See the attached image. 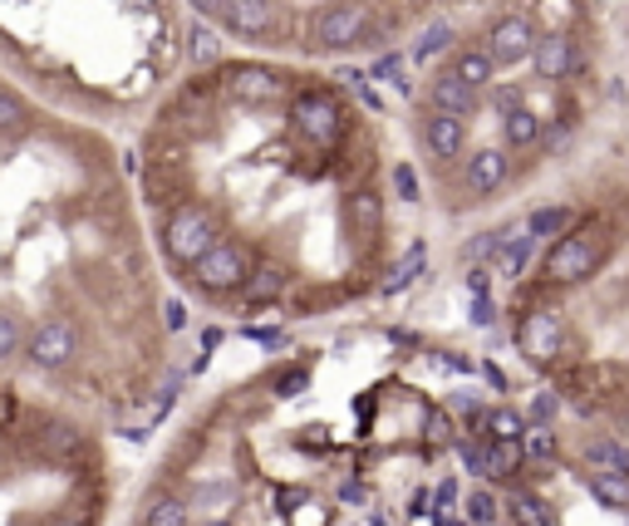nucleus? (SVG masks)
<instances>
[{
  "label": "nucleus",
  "instance_id": "obj_28",
  "mask_svg": "<svg viewBox=\"0 0 629 526\" xmlns=\"http://www.w3.org/2000/svg\"><path fill=\"white\" fill-rule=\"evenodd\" d=\"M452 45V25H428V31H423V40L413 45V64H428L432 55H442Z\"/></svg>",
  "mask_w": 629,
  "mask_h": 526
},
{
  "label": "nucleus",
  "instance_id": "obj_48",
  "mask_svg": "<svg viewBox=\"0 0 629 526\" xmlns=\"http://www.w3.org/2000/svg\"><path fill=\"white\" fill-rule=\"evenodd\" d=\"M482 379H487V384L497 388V394H507V374H501V369L491 364V359H487V364H482Z\"/></svg>",
  "mask_w": 629,
  "mask_h": 526
},
{
  "label": "nucleus",
  "instance_id": "obj_25",
  "mask_svg": "<svg viewBox=\"0 0 629 526\" xmlns=\"http://www.w3.org/2000/svg\"><path fill=\"white\" fill-rule=\"evenodd\" d=\"M39 447H45V457H55V463H69V457L84 447V438H79V428H69V423H45Z\"/></svg>",
  "mask_w": 629,
  "mask_h": 526
},
{
  "label": "nucleus",
  "instance_id": "obj_21",
  "mask_svg": "<svg viewBox=\"0 0 629 526\" xmlns=\"http://www.w3.org/2000/svg\"><path fill=\"white\" fill-rule=\"evenodd\" d=\"M521 433H526V418L517 408H487L482 414V438H491V443H521Z\"/></svg>",
  "mask_w": 629,
  "mask_h": 526
},
{
  "label": "nucleus",
  "instance_id": "obj_34",
  "mask_svg": "<svg viewBox=\"0 0 629 526\" xmlns=\"http://www.w3.org/2000/svg\"><path fill=\"white\" fill-rule=\"evenodd\" d=\"M20 335H25V325H20V315H10V310H0V359H10L20 349Z\"/></svg>",
  "mask_w": 629,
  "mask_h": 526
},
{
  "label": "nucleus",
  "instance_id": "obj_50",
  "mask_svg": "<svg viewBox=\"0 0 629 526\" xmlns=\"http://www.w3.org/2000/svg\"><path fill=\"white\" fill-rule=\"evenodd\" d=\"M305 502V487H285L281 492V512H290V506H300Z\"/></svg>",
  "mask_w": 629,
  "mask_h": 526
},
{
  "label": "nucleus",
  "instance_id": "obj_53",
  "mask_svg": "<svg viewBox=\"0 0 629 526\" xmlns=\"http://www.w3.org/2000/svg\"><path fill=\"white\" fill-rule=\"evenodd\" d=\"M340 497H344V502H359L364 487H359V482H344V492H340Z\"/></svg>",
  "mask_w": 629,
  "mask_h": 526
},
{
  "label": "nucleus",
  "instance_id": "obj_27",
  "mask_svg": "<svg viewBox=\"0 0 629 526\" xmlns=\"http://www.w3.org/2000/svg\"><path fill=\"white\" fill-rule=\"evenodd\" d=\"M521 453L536 457V463H556L560 443H556V433H550V428H526V433H521Z\"/></svg>",
  "mask_w": 629,
  "mask_h": 526
},
{
  "label": "nucleus",
  "instance_id": "obj_33",
  "mask_svg": "<svg viewBox=\"0 0 629 526\" xmlns=\"http://www.w3.org/2000/svg\"><path fill=\"white\" fill-rule=\"evenodd\" d=\"M15 129H25V99L0 89V133H15Z\"/></svg>",
  "mask_w": 629,
  "mask_h": 526
},
{
  "label": "nucleus",
  "instance_id": "obj_39",
  "mask_svg": "<svg viewBox=\"0 0 629 526\" xmlns=\"http://www.w3.org/2000/svg\"><path fill=\"white\" fill-rule=\"evenodd\" d=\"M556 394H536L531 398V428H550V418H556Z\"/></svg>",
  "mask_w": 629,
  "mask_h": 526
},
{
  "label": "nucleus",
  "instance_id": "obj_22",
  "mask_svg": "<svg viewBox=\"0 0 629 526\" xmlns=\"http://www.w3.org/2000/svg\"><path fill=\"white\" fill-rule=\"evenodd\" d=\"M452 80L458 84H467V89H482V84H491V74H497V64L487 60L482 50H462V55H452Z\"/></svg>",
  "mask_w": 629,
  "mask_h": 526
},
{
  "label": "nucleus",
  "instance_id": "obj_20",
  "mask_svg": "<svg viewBox=\"0 0 629 526\" xmlns=\"http://www.w3.org/2000/svg\"><path fill=\"white\" fill-rule=\"evenodd\" d=\"M138 526H187V497H173V492H153L143 502V516Z\"/></svg>",
  "mask_w": 629,
  "mask_h": 526
},
{
  "label": "nucleus",
  "instance_id": "obj_45",
  "mask_svg": "<svg viewBox=\"0 0 629 526\" xmlns=\"http://www.w3.org/2000/svg\"><path fill=\"white\" fill-rule=\"evenodd\" d=\"M163 325L167 330H187V306H182V300H163Z\"/></svg>",
  "mask_w": 629,
  "mask_h": 526
},
{
  "label": "nucleus",
  "instance_id": "obj_40",
  "mask_svg": "<svg viewBox=\"0 0 629 526\" xmlns=\"http://www.w3.org/2000/svg\"><path fill=\"white\" fill-rule=\"evenodd\" d=\"M393 192H399L403 202H418V178H413L408 163H399V168H393Z\"/></svg>",
  "mask_w": 629,
  "mask_h": 526
},
{
  "label": "nucleus",
  "instance_id": "obj_1",
  "mask_svg": "<svg viewBox=\"0 0 629 526\" xmlns=\"http://www.w3.org/2000/svg\"><path fill=\"white\" fill-rule=\"evenodd\" d=\"M605 256H609V231L600 227V222H590V227L556 237V247H550V256H546V280H556V286H580V280L595 276Z\"/></svg>",
  "mask_w": 629,
  "mask_h": 526
},
{
  "label": "nucleus",
  "instance_id": "obj_52",
  "mask_svg": "<svg viewBox=\"0 0 629 526\" xmlns=\"http://www.w3.org/2000/svg\"><path fill=\"white\" fill-rule=\"evenodd\" d=\"M423 512H428V492H418V497L408 502V516H423Z\"/></svg>",
  "mask_w": 629,
  "mask_h": 526
},
{
  "label": "nucleus",
  "instance_id": "obj_31",
  "mask_svg": "<svg viewBox=\"0 0 629 526\" xmlns=\"http://www.w3.org/2000/svg\"><path fill=\"white\" fill-rule=\"evenodd\" d=\"M511 506H517V516H521V522H531V526H556V512H550L541 497H517Z\"/></svg>",
  "mask_w": 629,
  "mask_h": 526
},
{
  "label": "nucleus",
  "instance_id": "obj_55",
  "mask_svg": "<svg viewBox=\"0 0 629 526\" xmlns=\"http://www.w3.org/2000/svg\"><path fill=\"white\" fill-rule=\"evenodd\" d=\"M369 526H383V516H379V512H373V516H369Z\"/></svg>",
  "mask_w": 629,
  "mask_h": 526
},
{
  "label": "nucleus",
  "instance_id": "obj_30",
  "mask_svg": "<svg viewBox=\"0 0 629 526\" xmlns=\"http://www.w3.org/2000/svg\"><path fill=\"white\" fill-rule=\"evenodd\" d=\"M187 40H192V60H197V64H216V55H222V45H216V35L206 31L202 21H197L192 31H187Z\"/></svg>",
  "mask_w": 629,
  "mask_h": 526
},
{
  "label": "nucleus",
  "instance_id": "obj_18",
  "mask_svg": "<svg viewBox=\"0 0 629 526\" xmlns=\"http://www.w3.org/2000/svg\"><path fill=\"white\" fill-rule=\"evenodd\" d=\"M585 463L595 467L600 477H619V482H629V447L615 443V438H595V443H585Z\"/></svg>",
  "mask_w": 629,
  "mask_h": 526
},
{
  "label": "nucleus",
  "instance_id": "obj_38",
  "mask_svg": "<svg viewBox=\"0 0 629 526\" xmlns=\"http://www.w3.org/2000/svg\"><path fill=\"white\" fill-rule=\"evenodd\" d=\"M501 237H507V231H482V237H472L467 256L472 261H491V256H497V247H501Z\"/></svg>",
  "mask_w": 629,
  "mask_h": 526
},
{
  "label": "nucleus",
  "instance_id": "obj_15",
  "mask_svg": "<svg viewBox=\"0 0 629 526\" xmlns=\"http://www.w3.org/2000/svg\"><path fill=\"white\" fill-rule=\"evenodd\" d=\"M290 280H295L290 266H281V261H256L241 296L251 300V306H271V300H281L285 290H290Z\"/></svg>",
  "mask_w": 629,
  "mask_h": 526
},
{
  "label": "nucleus",
  "instance_id": "obj_54",
  "mask_svg": "<svg viewBox=\"0 0 629 526\" xmlns=\"http://www.w3.org/2000/svg\"><path fill=\"white\" fill-rule=\"evenodd\" d=\"M206 526H232V522H226V516H206Z\"/></svg>",
  "mask_w": 629,
  "mask_h": 526
},
{
  "label": "nucleus",
  "instance_id": "obj_19",
  "mask_svg": "<svg viewBox=\"0 0 629 526\" xmlns=\"http://www.w3.org/2000/svg\"><path fill=\"white\" fill-rule=\"evenodd\" d=\"M531 247H536V241H531L526 231H507L501 247H497V256H491V271H497V276H521L526 261H531Z\"/></svg>",
  "mask_w": 629,
  "mask_h": 526
},
{
  "label": "nucleus",
  "instance_id": "obj_35",
  "mask_svg": "<svg viewBox=\"0 0 629 526\" xmlns=\"http://www.w3.org/2000/svg\"><path fill=\"white\" fill-rule=\"evenodd\" d=\"M467 522H472V526L497 522V497H491V492H472V497H467Z\"/></svg>",
  "mask_w": 629,
  "mask_h": 526
},
{
  "label": "nucleus",
  "instance_id": "obj_37",
  "mask_svg": "<svg viewBox=\"0 0 629 526\" xmlns=\"http://www.w3.org/2000/svg\"><path fill=\"white\" fill-rule=\"evenodd\" d=\"M232 497H236L232 482H216V487H212V482H197V487H192V502H202V506H216V502L226 506Z\"/></svg>",
  "mask_w": 629,
  "mask_h": 526
},
{
  "label": "nucleus",
  "instance_id": "obj_17",
  "mask_svg": "<svg viewBox=\"0 0 629 526\" xmlns=\"http://www.w3.org/2000/svg\"><path fill=\"white\" fill-rule=\"evenodd\" d=\"M521 443H491V438H482L477 443V477H487V482H501V477H511L521 467Z\"/></svg>",
  "mask_w": 629,
  "mask_h": 526
},
{
  "label": "nucleus",
  "instance_id": "obj_5",
  "mask_svg": "<svg viewBox=\"0 0 629 526\" xmlns=\"http://www.w3.org/2000/svg\"><path fill=\"white\" fill-rule=\"evenodd\" d=\"M566 345V320L556 306H531L517 325V349L526 355V364H550Z\"/></svg>",
  "mask_w": 629,
  "mask_h": 526
},
{
  "label": "nucleus",
  "instance_id": "obj_10",
  "mask_svg": "<svg viewBox=\"0 0 629 526\" xmlns=\"http://www.w3.org/2000/svg\"><path fill=\"white\" fill-rule=\"evenodd\" d=\"M428 104H432V113H448V119H462V123H467L472 113L482 109L477 89H467V84H458V80H452V74H438V80L428 84Z\"/></svg>",
  "mask_w": 629,
  "mask_h": 526
},
{
  "label": "nucleus",
  "instance_id": "obj_43",
  "mask_svg": "<svg viewBox=\"0 0 629 526\" xmlns=\"http://www.w3.org/2000/svg\"><path fill=\"white\" fill-rule=\"evenodd\" d=\"M49 526H94V516H88L84 506H64V512L49 516Z\"/></svg>",
  "mask_w": 629,
  "mask_h": 526
},
{
  "label": "nucleus",
  "instance_id": "obj_3",
  "mask_svg": "<svg viewBox=\"0 0 629 526\" xmlns=\"http://www.w3.org/2000/svg\"><path fill=\"white\" fill-rule=\"evenodd\" d=\"M246 276H251V256H246V247H236V241H216V247L192 266L197 290L212 300L246 290Z\"/></svg>",
  "mask_w": 629,
  "mask_h": 526
},
{
  "label": "nucleus",
  "instance_id": "obj_46",
  "mask_svg": "<svg viewBox=\"0 0 629 526\" xmlns=\"http://www.w3.org/2000/svg\"><path fill=\"white\" fill-rule=\"evenodd\" d=\"M491 320H497V306H491L487 296H472V325H482V330H487Z\"/></svg>",
  "mask_w": 629,
  "mask_h": 526
},
{
  "label": "nucleus",
  "instance_id": "obj_12",
  "mask_svg": "<svg viewBox=\"0 0 629 526\" xmlns=\"http://www.w3.org/2000/svg\"><path fill=\"white\" fill-rule=\"evenodd\" d=\"M232 94L241 104H275L285 94V80L261 64H241V70H232Z\"/></svg>",
  "mask_w": 629,
  "mask_h": 526
},
{
  "label": "nucleus",
  "instance_id": "obj_26",
  "mask_svg": "<svg viewBox=\"0 0 629 526\" xmlns=\"http://www.w3.org/2000/svg\"><path fill=\"white\" fill-rule=\"evenodd\" d=\"M423 261H428V247H423V241H413V247L403 251V261H399V266L389 271V280H383V296H399V290H408L413 280H418Z\"/></svg>",
  "mask_w": 629,
  "mask_h": 526
},
{
  "label": "nucleus",
  "instance_id": "obj_14",
  "mask_svg": "<svg viewBox=\"0 0 629 526\" xmlns=\"http://www.w3.org/2000/svg\"><path fill=\"white\" fill-rule=\"evenodd\" d=\"M423 143H428L432 158L452 163L462 148H467V123L448 119V113H428V119H423Z\"/></svg>",
  "mask_w": 629,
  "mask_h": 526
},
{
  "label": "nucleus",
  "instance_id": "obj_56",
  "mask_svg": "<svg viewBox=\"0 0 629 526\" xmlns=\"http://www.w3.org/2000/svg\"><path fill=\"white\" fill-rule=\"evenodd\" d=\"M138 5H153V0H138Z\"/></svg>",
  "mask_w": 629,
  "mask_h": 526
},
{
  "label": "nucleus",
  "instance_id": "obj_13",
  "mask_svg": "<svg viewBox=\"0 0 629 526\" xmlns=\"http://www.w3.org/2000/svg\"><path fill=\"white\" fill-rule=\"evenodd\" d=\"M531 70H536V80H566V74L575 70V40H570V35H546V40H536Z\"/></svg>",
  "mask_w": 629,
  "mask_h": 526
},
{
  "label": "nucleus",
  "instance_id": "obj_36",
  "mask_svg": "<svg viewBox=\"0 0 629 526\" xmlns=\"http://www.w3.org/2000/svg\"><path fill=\"white\" fill-rule=\"evenodd\" d=\"M373 80H383V84H393V89H403L408 94V84H403V60L399 55H383V60H373Z\"/></svg>",
  "mask_w": 629,
  "mask_h": 526
},
{
  "label": "nucleus",
  "instance_id": "obj_2",
  "mask_svg": "<svg viewBox=\"0 0 629 526\" xmlns=\"http://www.w3.org/2000/svg\"><path fill=\"white\" fill-rule=\"evenodd\" d=\"M216 217L206 207H197V202H182V207L167 212L163 222V251L173 266H197V261L206 256V251L216 247Z\"/></svg>",
  "mask_w": 629,
  "mask_h": 526
},
{
  "label": "nucleus",
  "instance_id": "obj_44",
  "mask_svg": "<svg viewBox=\"0 0 629 526\" xmlns=\"http://www.w3.org/2000/svg\"><path fill=\"white\" fill-rule=\"evenodd\" d=\"M432 506H438L432 516H448V506H458V477H452V482H442L438 492H432Z\"/></svg>",
  "mask_w": 629,
  "mask_h": 526
},
{
  "label": "nucleus",
  "instance_id": "obj_24",
  "mask_svg": "<svg viewBox=\"0 0 629 526\" xmlns=\"http://www.w3.org/2000/svg\"><path fill=\"white\" fill-rule=\"evenodd\" d=\"M501 133H507V143H511V148H536V143L546 139V123H541L531 109H517V113H507V123H501Z\"/></svg>",
  "mask_w": 629,
  "mask_h": 526
},
{
  "label": "nucleus",
  "instance_id": "obj_51",
  "mask_svg": "<svg viewBox=\"0 0 629 526\" xmlns=\"http://www.w3.org/2000/svg\"><path fill=\"white\" fill-rule=\"evenodd\" d=\"M192 11H197V15H222L226 0H192Z\"/></svg>",
  "mask_w": 629,
  "mask_h": 526
},
{
  "label": "nucleus",
  "instance_id": "obj_11",
  "mask_svg": "<svg viewBox=\"0 0 629 526\" xmlns=\"http://www.w3.org/2000/svg\"><path fill=\"white\" fill-rule=\"evenodd\" d=\"M222 21L232 25L236 35H246V40H261V35L275 31V5L271 0H226Z\"/></svg>",
  "mask_w": 629,
  "mask_h": 526
},
{
  "label": "nucleus",
  "instance_id": "obj_16",
  "mask_svg": "<svg viewBox=\"0 0 629 526\" xmlns=\"http://www.w3.org/2000/svg\"><path fill=\"white\" fill-rule=\"evenodd\" d=\"M344 227L354 231V237H373V231L383 227V198L373 188H354L349 198H344Z\"/></svg>",
  "mask_w": 629,
  "mask_h": 526
},
{
  "label": "nucleus",
  "instance_id": "obj_49",
  "mask_svg": "<svg viewBox=\"0 0 629 526\" xmlns=\"http://www.w3.org/2000/svg\"><path fill=\"white\" fill-rule=\"evenodd\" d=\"M570 139H575V129H570V123H560V129L550 133V153H560V148H566Z\"/></svg>",
  "mask_w": 629,
  "mask_h": 526
},
{
  "label": "nucleus",
  "instance_id": "obj_6",
  "mask_svg": "<svg viewBox=\"0 0 629 526\" xmlns=\"http://www.w3.org/2000/svg\"><path fill=\"white\" fill-rule=\"evenodd\" d=\"M290 123H295V133L300 139H310V143H334L344 133V109L330 99V94H295L290 99Z\"/></svg>",
  "mask_w": 629,
  "mask_h": 526
},
{
  "label": "nucleus",
  "instance_id": "obj_23",
  "mask_svg": "<svg viewBox=\"0 0 629 526\" xmlns=\"http://www.w3.org/2000/svg\"><path fill=\"white\" fill-rule=\"evenodd\" d=\"M521 231H526L531 241L566 237V231H570V207H566V202H560V207H536V212L526 217V227H521Z\"/></svg>",
  "mask_w": 629,
  "mask_h": 526
},
{
  "label": "nucleus",
  "instance_id": "obj_41",
  "mask_svg": "<svg viewBox=\"0 0 629 526\" xmlns=\"http://www.w3.org/2000/svg\"><path fill=\"white\" fill-rule=\"evenodd\" d=\"M305 384H310V369H290V374L275 384V394L281 398H290V394H305Z\"/></svg>",
  "mask_w": 629,
  "mask_h": 526
},
{
  "label": "nucleus",
  "instance_id": "obj_9",
  "mask_svg": "<svg viewBox=\"0 0 629 526\" xmlns=\"http://www.w3.org/2000/svg\"><path fill=\"white\" fill-rule=\"evenodd\" d=\"M462 178H467V192L472 198H491V192L501 188V182L511 178V158L501 148H477L467 158V168H462Z\"/></svg>",
  "mask_w": 629,
  "mask_h": 526
},
{
  "label": "nucleus",
  "instance_id": "obj_29",
  "mask_svg": "<svg viewBox=\"0 0 629 526\" xmlns=\"http://www.w3.org/2000/svg\"><path fill=\"white\" fill-rule=\"evenodd\" d=\"M590 492H595V502L600 506H615V512H619V506H629V492H625V482H619V477H590Z\"/></svg>",
  "mask_w": 629,
  "mask_h": 526
},
{
  "label": "nucleus",
  "instance_id": "obj_42",
  "mask_svg": "<svg viewBox=\"0 0 629 526\" xmlns=\"http://www.w3.org/2000/svg\"><path fill=\"white\" fill-rule=\"evenodd\" d=\"M491 104H497L501 113H517L521 109V84H501V89L491 94Z\"/></svg>",
  "mask_w": 629,
  "mask_h": 526
},
{
  "label": "nucleus",
  "instance_id": "obj_32",
  "mask_svg": "<svg viewBox=\"0 0 629 526\" xmlns=\"http://www.w3.org/2000/svg\"><path fill=\"white\" fill-rule=\"evenodd\" d=\"M423 438H428V443H452V438H458V423H452V414L432 408L428 423H423Z\"/></svg>",
  "mask_w": 629,
  "mask_h": 526
},
{
  "label": "nucleus",
  "instance_id": "obj_47",
  "mask_svg": "<svg viewBox=\"0 0 629 526\" xmlns=\"http://www.w3.org/2000/svg\"><path fill=\"white\" fill-rule=\"evenodd\" d=\"M487 286H491V271L477 266V271H472V280H467V290H472V296H487Z\"/></svg>",
  "mask_w": 629,
  "mask_h": 526
},
{
  "label": "nucleus",
  "instance_id": "obj_4",
  "mask_svg": "<svg viewBox=\"0 0 629 526\" xmlns=\"http://www.w3.org/2000/svg\"><path fill=\"white\" fill-rule=\"evenodd\" d=\"M369 35H373V15L364 5H320L310 21L314 50H349V45L369 40Z\"/></svg>",
  "mask_w": 629,
  "mask_h": 526
},
{
  "label": "nucleus",
  "instance_id": "obj_7",
  "mask_svg": "<svg viewBox=\"0 0 629 526\" xmlns=\"http://www.w3.org/2000/svg\"><path fill=\"white\" fill-rule=\"evenodd\" d=\"M74 325L69 320H39L35 330H29V339H25V359L35 369H64L69 359H74Z\"/></svg>",
  "mask_w": 629,
  "mask_h": 526
},
{
  "label": "nucleus",
  "instance_id": "obj_8",
  "mask_svg": "<svg viewBox=\"0 0 629 526\" xmlns=\"http://www.w3.org/2000/svg\"><path fill=\"white\" fill-rule=\"evenodd\" d=\"M531 50H536V25H531L526 15H507V21L491 25L482 55H487L491 64H517V60H531Z\"/></svg>",
  "mask_w": 629,
  "mask_h": 526
}]
</instances>
